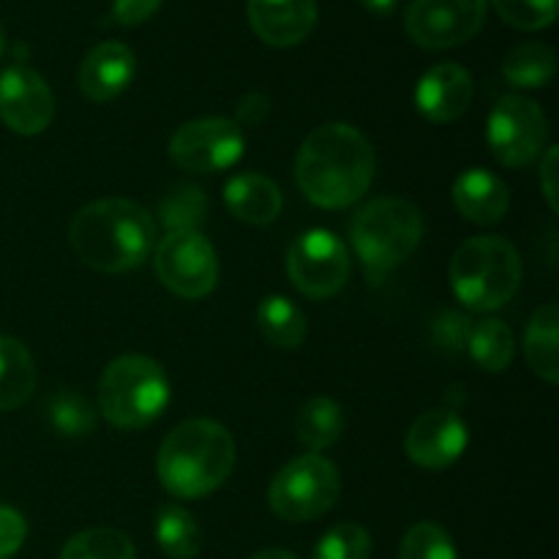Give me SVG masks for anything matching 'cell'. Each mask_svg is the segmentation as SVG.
Wrapping results in <instances>:
<instances>
[{"label": "cell", "mask_w": 559, "mask_h": 559, "mask_svg": "<svg viewBox=\"0 0 559 559\" xmlns=\"http://www.w3.org/2000/svg\"><path fill=\"white\" fill-rule=\"evenodd\" d=\"M374 167V147L355 126L328 123L300 145L295 180L311 205L342 211L369 191Z\"/></svg>", "instance_id": "6da1fadb"}, {"label": "cell", "mask_w": 559, "mask_h": 559, "mask_svg": "<svg viewBox=\"0 0 559 559\" xmlns=\"http://www.w3.org/2000/svg\"><path fill=\"white\" fill-rule=\"evenodd\" d=\"M69 238L74 254L87 267L102 273H126L153 251L156 224L136 202L107 197L76 213Z\"/></svg>", "instance_id": "7a4b0ae2"}, {"label": "cell", "mask_w": 559, "mask_h": 559, "mask_svg": "<svg viewBox=\"0 0 559 559\" xmlns=\"http://www.w3.org/2000/svg\"><path fill=\"white\" fill-rule=\"evenodd\" d=\"M156 469L169 495L178 500H202L233 475V435L216 420H186L162 442Z\"/></svg>", "instance_id": "3957f363"}, {"label": "cell", "mask_w": 559, "mask_h": 559, "mask_svg": "<svg viewBox=\"0 0 559 559\" xmlns=\"http://www.w3.org/2000/svg\"><path fill=\"white\" fill-rule=\"evenodd\" d=\"M522 284V257L500 235H478L456 249L451 260V287L459 304L473 311H495L516 295Z\"/></svg>", "instance_id": "277c9868"}, {"label": "cell", "mask_w": 559, "mask_h": 559, "mask_svg": "<svg viewBox=\"0 0 559 559\" xmlns=\"http://www.w3.org/2000/svg\"><path fill=\"white\" fill-rule=\"evenodd\" d=\"M349 238L371 276L388 273L413 257L424 238V216L402 197H380L360 207L349 224Z\"/></svg>", "instance_id": "5b68a950"}, {"label": "cell", "mask_w": 559, "mask_h": 559, "mask_svg": "<svg viewBox=\"0 0 559 559\" xmlns=\"http://www.w3.org/2000/svg\"><path fill=\"white\" fill-rule=\"evenodd\" d=\"M169 404V380L156 360L123 355L98 380V407L118 429H145Z\"/></svg>", "instance_id": "8992f818"}, {"label": "cell", "mask_w": 559, "mask_h": 559, "mask_svg": "<svg viewBox=\"0 0 559 559\" xmlns=\"http://www.w3.org/2000/svg\"><path fill=\"white\" fill-rule=\"evenodd\" d=\"M342 491L338 469L320 453L293 459L273 478L267 489V506L282 522H311L331 511Z\"/></svg>", "instance_id": "52a82bcc"}, {"label": "cell", "mask_w": 559, "mask_h": 559, "mask_svg": "<svg viewBox=\"0 0 559 559\" xmlns=\"http://www.w3.org/2000/svg\"><path fill=\"white\" fill-rule=\"evenodd\" d=\"M549 120L527 96H502L486 126L491 153L506 167H530L546 151Z\"/></svg>", "instance_id": "ba28073f"}, {"label": "cell", "mask_w": 559, "mask_h": 559, "mask_svg": "<svg viewBox=\"0 0 559 559\" xmlns=\"http://www.w3.org/2000/svg\"><path fill=\"white\" fill-rule=\"evenodd\" d=\"M153 265L158 282L186 300L205 298L218 284L216 249L202 233H167L156 246Z\"/></svg>", "instance_id": "9c48e42d"}, {"label": "cell", "mask_w": 559, "mask_h": 559, "mask_svg": "<svg viewBox=\"0 0 559 559\" xmlns=\"http://www.w3.org/2000/svg\"><path fill=\"white\" fill-rule=\"evenodd\" d=\"M287 273L306 298H333L349 278L347 246L328 229H309L289 246Z\"/></svg>", "instance_id": "30bf717a"}, {"label": "cell", "mask_w": 559, "mask_h": 559, "mask_svg": "<svg viewBox=\"0 0 559 559\" xmlns=\"http://www.w3.org/2000/svg\"><path fill=\"white\" fill-rule=\"evenodd\" d=\"M243 129L227 118H200L180 126L169 140V156L191 175L229 169L243 156Z\"/></svg>", "instance_id": "8fae6325"}, {"label": "cell", "mask_w": 559, "mask_h": 559, "mask_svg": "<svg viewBox=\"0 0 559 559\" xmlns=\"http://www.w3.org/2000/svg\"><path fill=\"white\" fill-rule=\"evenodd\" d=\"M486 22V0H413L404 31L424 49H451L467 44Z\"/></svg>", "instance_id": "7c38bea8"}, {"label": "cell", "mask_w": 559, "mask_h": 559, "mask_svg": "<svg viewBox=\"0 0 559 559\" xmlns=\"http://www.w3.org/2000/svg\"><path fill=\"white\" fill-rule=\"evenodd\" d=\"M52 91L38 71L25 63H14L0 74V120L14 134H41L52 123Z\"/></svg>", "instance_id": "4fadbf2b"}, {"label": "cell", "mask_w": 559, "mask_h": 559, "mask_svg": "<svg viewBox=\"0 0 559 559\" xmlns=\"http://www.w3.org/2000/svg\"><path fill=\"white\" fill-rule=\"evenodd\" d=\"M467 448V426L453 409H429L409 426L404 451L418 467L445 469Z\"/></svg>", "instance_id": "5bb4252c"}, {"label": "cell", "mask_w": 559, "mask_h": 559, "mask_svg": "<svg viewBox=\"0 0 559 559\" xmlns=\"http://www.w3.org/2000/svg\"><path fill=\"white\" fill-rule=\"evenodd\" d=\"M475 82L464 66L437 63L415 87V107L429 123H451L473 104Z\"/></svg>", "instance_id": "9a60e30c"}, {"label": "cell", "mask_w": 559, "mask_h": 559, "mask_svg": "<svg viewBox=\"0 0 559 559\" xmlns=\"http://www.w3.org/2000/svg\"><path fill=\"white\" fill-rule=\"evenodd\" d=\"M136 74V58L126 44L104 41L96 44L80 63L76 85L91 102L104 104L118 98L131 85Z\"/></svg>", "instance_id": "2e32d148"}, {"label": "cell", "mask_w": 559, "mask_h": 559, "mask_svg": "<svg viewBox=\"0 0 559 559\" xmlns=\"http://www.w3.org/2000/svg\"><path fill=\"white\" fill-rule=\"evenodd\" d=\"M249 25L271 47H295L317 25V0H249Z\"/></svg>", "instance_id": "e0dca14e"}, {"label": "cell", "mask_w": 559, "mask_h": 559, "mask_svg": "<svg viewBox=\"0 0 559 559\" xmlns=\"http://www.w3.org/2000/svg\"><path fill=\"white\" fill-rule=\"evenodd\" d=\"M453 205L467 222L486 227L506 218L511 207V191L495 173L475 167L459 175L453 183Z\"/></svg>", "instance_id": "ac0fdd59"}, {"label": "cell", "mask_w": 559, "mask_h": 559, "mask_svg": "<svg viewBox=\"0 0 559 559\" xmlns=\"http://www.w3.org/2000/svg\"><path fill=\"white\" fill-rule=\"evenodd\" d=\"M224 202L238 222L262 224L276 222L282 213V191L271 178L260 173H240L224 186Z\"/></svg>", "instance_id": "d6986e66"}, {"label": "cell", "mask_w": 559, "mask_h": 559, "mask_svg": "<svg viewBox=\"0 0 559 559\" xmlns=\"http://www.w3.org/2000/svg\"><path fill=\"white\" fill-rule=\"evenodd\" d=\"M524 355L530 369L546 382L557 385L559 380V309L557 304H546L535 311L524 336Z\"/></svg>", "instance_id": "ffe728a7"}, {"label": "cell", "mask_w": 559, "mask_h": 559, "mask_svg": "<svg viewBox=\"0 0 559 559\" xmlns=\"http://www.w3.org/2000/svg\"><path fill=\"white\" fill-rule=\"evenodd\" d=\"M36 388V366L22 342L0 336V413L22 407Z\"/></svg>", "instance_id": "44dd1931"}, {"label": "cell", "mask_w": 559, "mask_h": 559, "mask_svg": "<svg viewBox=\"0 0 559 559\" xmlns=\"http://www.w3.org/2000/svg\"><path fill=\"white\" fill-rule=\"evenodd\" d=\"M295 435L300 445L309 448V453L328 451L336 445L344 435V413L333 399L314 396L298 409L295 418Z\"/></svg>", "instance_id": "7402d4cb"}, {"label": "cell", "mask_w": 559, "mask_h": 559, "mask_svg": "<svg viewBox=\"0 0 559 559\" xmlns=\"http://www.w3.org/2000/svg\"><path fill=\"white\" fill-rule=\"evenodd\" d=\"M257 328L278 349H298L306 342V314L284 295H271L257 306Z\"/></svg>", "instance_id": "603a6c76"}, {"label": "cell", "mask_w": 559, "mask_h": 559, "mask_svg": "<svg viewBox=\"0 0 559 559\" xmlns=\"http://www.w3.org/2000/svg\"><path fill=\"white\" fill-rule=\"evenodd\" d=\"M502 74L513 87H524V91L546 87L557 74L555 49L540 41L519 44L502 60Z\"/></svg>", "instance_id": "cb8c5ba5"}, {"label": "cell", "mask_w": 559, "mask_h": 559, "mask_svg": "<svg viewBox=\"0 0 559 559\" xmlns=\"http://www.w3.org/2000/svg\"><path fill=\"white\" fill-rule=\"evenodd\" d=\"M467 353L489 374H500L513 360V333L502 320H480L469 325Z\"/></svg>", "instance_id": "d4e9b609"}, {"label": "cell", "mask_w": 559, "mask_h": 559, "mask_svg": "<svg viewBox=\"0 0 559 559\" xmlns=\"http://www.w3.org/2000/svg\"><path fill=\"white\" fill-rule=\"evenodd\" d=\"M156 540L169 559H194L200 555L202 533L189 511L180 506H164L156 519Z\"/></svg>", "instance_id": "484cf974"}, {"label": "cell", "mask_w": 559, "mask_h": 559, "mask_svg": "<svg viewBox=\"0 0 559 559\" xmlns=\"http://www.w3.org/2000/svg\"><path fill=\"white\" fill-rule=\"evenodd\" d=\"M158 216L167 233H200L207 218V197L200 186L180 183L164 194Z\"/></svg>", "instance_id": "4316f807"}, {"label": "cell", "mask_w": 559, "mask_h": 559, "mask_svg": "<svg viewBox=\"0 0 559 559\" xmlns=\"http://www.w3.org/2000/svg\"><path fill=\"white\" fill-rule=\"evenodd\" d=\"M134 544L112 527H93L76 533L60 551V559H134Z\"/></svg>", "instance_id": "83f0119b"}, {"label": "cell", "mask_w": 559, "mask_h": 559, "mask_svg": "<svg viewBox=\"0 0 559 559\" xmlns=\"http://www.w3.org/2000/svg\"><path fill=\"white\" fill-rule=\"evenodd\" d=\"M49 424L60 437H87L96 429V413L91 404L76 393L63 391L49 399Z\"/></svg>", "instance_id": "f1b7e54d"}, {"label": "cell", "mask_w": 559, "mask_h": 559, "mask_svg": "<svg viewBox=\"0 0 559 559\" xmlns=\"http://www.w3.org/2000/svg\"><path fill=\"white\" fill-rule=\"evenodd\" d=\"M399 559H459L451 535L435 522H420L407 530L399 546Z\"/></svg>", "instance_id": "f546056e"}, {"label": "cell", "mask_w": 559, "mask_h": 559, "mask_svg": "<svg viewBox=\"0 0 559 559\" xmlns=\"http://www.w3.org/2000/svg\"><path fill=\"white\" fill-rule=\"evenodd\" d=\"M371 535L360 524H336L320 538L314 559H369Z\"/></svg>", "instance_id": "4dcf8cb0"}, {"label": "cell", "mask_w": 559, "mask_h": 559, "mask_svg": "<svg viewBox=\"0 0 559 559\" xmlns=\"http://www.w3.org/2000/svg\"><path fill=\"white\" fill-rule=\"evenodd\" d=\"M495 11L519 31H544L557 20V0H491Z\"/></svg>", "instance_id": "1f68e13d"}, {"label": "cell", "mask_w": 559, "mask_h": 559, "mask_svg": "<svg viewBox=\"0 0 559 559\" xmlns=\"http://www.w3.org/2000/svg\"><path fill=\"white\" fill-rule=\"evenodd\" d=\"M27 535V524L14 508L0 506V559H11L22 549Z\"/></svg>", "instance_id": "d6a6232c"}, {"label": "cell", "mask_w": 559, "mask_h": 559, "mask_svg": "<svg viewBox=\"0 0 559 559\" xmlns=\"http://www.w3.org/2000/svg\"><path fill=\"white\" fill-rule=\"evenodd\" d=\"M162 0H115L112 3V16L118 25H142V22L151 20L158 11Z\"/></svg>", "instance_id": "836d02e7"}, {"label": "cell", "mask_w": 559, "mask_h": 559, "mask_svg": "<svg viewBox=\"0 0 559 559\" xmlns=\"http://www.w3.org/2000/svg\"><path fill=\"white\" fill-rule=\"evenodd\" d=\"M267 109H271L267 96H262V93H246L238 102V107H235V123L240 129H257L267 118Z\"/></svg>", "instance_id": "e575fe53"}, {"label": "cell", "mask_w": 559, "mask_h": 559, "mask_svg": "<svg viewBox=\"0 0 559 559\" xmlns=\"http://www.w3.org/2000/svg\"><path fill=\"white\" fill-rule=\"evenodd\" d=\"M437 338H440L442 347L451 349H462L467 344V333H469V322L459 314H442L435 325Z\"/></svg>", "instance_id": "d590c367"}, {"label": "cell", "mask_w": 559, "mask_h": 559, "mask_svg": "<svg viewBox=\"0 0 559 559\" xmlns=\"http://www.w3.org/2000/svg\"><path fill=\"white\" fill-rule=\"evenodd\" d=\"M557 162H559V147H546L544 158H540V189H544L546 202L551 211H559L557 202Z\"/></svg>", "instance_id": "8d00e7d4"}, {"label": "cell", "mask_w": 559, "mask_h": 559, "mask_svg": "<svg viewBox=\"0 0 559 559\" xmlns=\"http://www.w3.org/2000/svg\"><path fill=\"white\" fill-rule=\"evenodd\" d=\"M360 5H364V9H369L371 14L388 16L393 9H396L399 0H360Z\"/></svg>", "instance_id": "74e56055"}, {"label": "cell", "mask_w": 559, "mask_h": 559, "mask_svg": "<svg viewBox=\"0 0 559 559\" xmlns=\"http://www.w3.org/2000/svg\"><path fill=\"white\" fill-rule=\"evenodd\" d=\"M251 559H298V557L289 555V551L284 549H267V551H260V555H254Z\"/></svg>", "instance_id": "f35d334b"}, {"label": "cell", "mask_w": 559, "mask_h": 559, "mask_svg": "<svg viewBox=\"0 0 559 559\" xmlns=\"http://www.w3.org/2000/svg\"><path fill=\"white\" fill-rule=\"evenodd\" d=\"M5 52V31H3V22H0V58Z\"/></svg>", "instance_id": "ab89813d"}]
</instances>
